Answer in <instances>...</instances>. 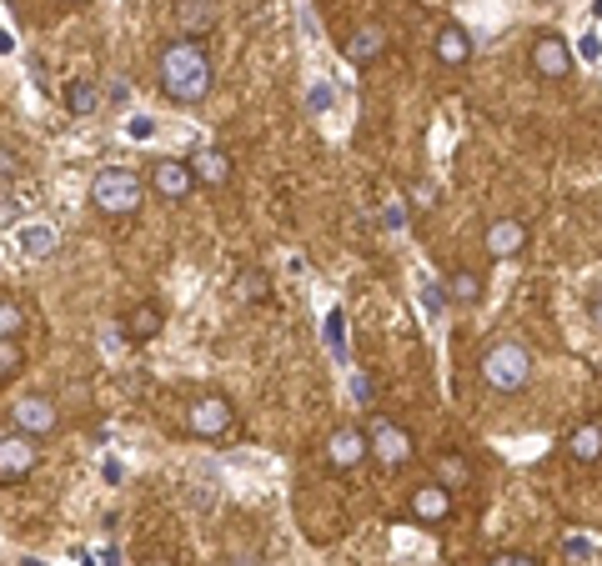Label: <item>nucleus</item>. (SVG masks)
Listing matches in <instances>:
<instances>
[{"mask_svg":"<svg viewBox=\"0 0 602 566\" xmlns=\"http://www.w3.org/2000/svg\"><path fill=\"white\" fill-rule=\"evenodd\" d=\"M156 76H161L166 101H176V106H196V101L211 96V61H206L201 41H191V36H181L161 51Z\"/></svg>","mask_w":602,"mask_h":566,"instance_id":"1","label":"nucleus"},{"mask_svg":"<svg viewBox=\"0 0 602 566\" xmlns=\"http://www.w3.org/2000/svg\"><path fill=\"white\" fill-rule=\"evenodd\" d=\"M477 366H482V381L492 391H522L532 381V351L522 341H487Z\"/></svg>","mask_w":602,"mask_h":566,"instance_id":"2","label":"nucleus"},{"mask_svg":"<svg viewBox=\"0 0 602 566\" xmlns=\"http://www.w3.org/2000/svg\"><path fill=\"white\" fill-rule=\"evenodd\" d=\"M141 196H146L141 176H131V171H121V166H111V171H101V176L91 181V206H96L101 216H131V211L141 206Z\"/></svg>","mask_w":602,"mask_h":566,"instance_id":"3","label":"nucleus"},{"mask_svg":"<svg viewBox=\"0 0 602 566\" xmlns=\"http://www.w3.org/2000/svg\"><path fill=\"white\" fill-rule=\"evenodd\" d=\"M362 431H367V456H377L382 466H407L412 461V436L392 416H372Z\"/></svg>","mask_w":602,"mask_h":566,"instance_id":"4","label":"nucleus"},{"mask_svg":"<svg viewBox=\"0 0 602 566\" xmlns=\"http://www.w3.org/2000/svg\"><path fill=\"white\" fill-rule=\"evenodd\" d=\"M236 426V411H231V401L226 396H201V401H191V411H186V431L191 436H226Z\"/></svg>","mask_w":602,"mask_h":566,"instance_id":"5","label":"nucleus"},{"mask_svg":"<svg viewBox=\"0 0 602 566\" xmlns=\"http://www.w3.org/2000/svg\"><path fill=\"white\" fill-rule=\"evenodd\" d=\"M532 71L542 76V81H567L572 76V51H567V41L557 36V31H542L537 41H532Z\"/></svg>","mask_w":602,"mask_h":566,"instance_id":"6","label":"nucleus"},{"mask_svg":"<svg viewBox=\"0 0 602 566\" xmlns=\"http://www.w3.org/2000/svg\"><path fill=\"white\" fill-rule=\"evenodd\" d=\"M11 426L16 431H26V436H51L56 426H61V411H56V401L51 396H21L16 406H11Z\"/></svg>","mask_w":602,"mask_h":566,"instance_id":"7","label":"nucleus"},{"mask_svg":"<svg viewBox=\"0 0 602 566\" xmlns=\"http://www.w3.org/2000/svg\"><path fill=\"white\" fill-rule=\"evenodd\" d=\"M151 186H156V196H161V201H186V196L196 191V171H191V161L166 156V161H156V166H151Z\"/></svg>","mask_w":602,"mask_h":566,"instance_id":"8","label":"nucleus"},{"mask_svg":"<svg viewBox=\"0 0 602 566\" xmlns=\"http://www.w3.org/2000/svg\"><path fill=\"white\" fill-rule=\"evenodd\" d=\"M36 461H41L36 436L16 431V436L0 441V481H21V476H31V471H36Z\"/></svg>","mask_w":602,"mask_h":566,"instance_id":"9","label":"nucleus"},{"mask_svg":"<svg viewBox=\"0 0 602 566\" xmlns=\"http://www.w3.org/2000/svg\"><path fill=\"white\" fill-rule=\"evenodd\" d=\"M482 246H487L492 261H512V256L527 251V226L512 221V216H502V221H492V226L482 231Z\"/></svg>","mask_w":602,"mask_h":566,"instance_id":"10","label":"nucleus"},{"mask_svg":"<svg viewBox=\"0 0 602 566\" xmlns=\"http://www.w3.org/2000/svg\"><path fill=\"white\" fill-rule=\"evenodd\" d=\"M327 461H332L337 471H352L357 461H367V431H362V426H337V431L327 436Z\"/></svg>","mask_w":602,"mask_h":566,"instance_id":"11","label":"nucleus"},{"mask_svg":"<svg viewBox=\"0 0 602 566\" xmlns=\"http://www.w3.org/2000/svg\"><path fill=\"white\" fill-rule=\"evenodd\" d=\"M407 506H412V516H417V521L437 526V521H447V516H452V491H447V486H437V481H427V486H417V491H412V501H407Z\"/></svg>","mask_w":602,"mask_h":566,"instance_id":"12","label":"nucleus"},{"mask_svg":"<svg viewBox=\"0 0 602 566\" xmlns=\"http://www.w3.org/2000/svg\"><path fill=\"white\" fill-rule=\"evenodd\" d=\"M437 61H442V66H467V61H472V31L457 26V21L442 26V31H437Z\"/></svg>","mask_w":602,"mask_h":566,"instance_id":"13","label":"nucleus"},{"mask_svg":"<svg viewBox=\"0 0 602 566\" xmlns=\"http://www.w3.org/2000/svg\"><path fill=\"white\" fill-rule=\"evenodd\" d=\"M382 51H387V36H382V26H362V31L347 41V61H352V66H372Z\"/></svg>","mask_w":602,"mask_h":566,"instance_id":"14","label":"nucleus"},{"mask_svg":"<svg viewBox=\"0 0 602 566\" xmlns=\"http://www.w3.org/2000/svg\"><path fill=\"white\" fill-rule=\"evenodd\" d=\"M16 251H21L26 261H46V256L56 251V231H51V226H21V231H16Z\"/></svg>","mask_w":602,"mask_h":566,"instance_id":"15","label":"nucleus"},{"mask_svg":"<svg viewBox=\"0 0 602 566\" xmlns=\"http://www.w3.org/2000/svg\"><path fill=\"white\" fill-rule=\"evenodd\" d=\"M121 326H126L131 341H151V336H161V311H156V306H131V311L121 316Z\"/></svg>","mask_w":602,"mask_h":566,"instance_id":"16","label":"nucleus"},{"mask_svg":"<svg viewBox=\"0 0 602 566\" xmlns=\"http://www.w3.org/2000/svg\"><path fill=\"white\" fill-rule=\"evenodd\" d=\"M567 451H572V461H597V456H602V421L577 426V431L567 436Z\"/></svg>","mask_w":602,"mask_h":566,"instance_id":"17","label":"nucleus"},{"mask_svg":"<svg viewBox=\"0 0 602 566\" xmlns=\"http://www.w3.org/2000/svg\"><path fill=\"white\" fill-rule=\"evenodd\" d=\"M191 171H196V181H211V186L231 181V161H226V151H196V156H191Z\"/></svg>","mask_w":602,"mask_h":566,"instance_id":"18","label":"nucleus"},{"mask_svg":"<svg viewBox=\"0 0 602 566\" xmlns=\"http://www.w3.org/2000/svg\"><path fill=\"white\" fill-rule=\"evenodd\" d=\"M447 296H452L457 306H477V301H482V276L467 271V266H457V271L447 276Z\"/></svg>","mask_w":602,"mask_h":566,"instance_id":"19","label":"nucleus"},{"mask_svg":"<svg viewBox=\"0 0 602 566\" xmlns=\"http://www.w3.org/2000/svg\"><path fill=\"white\" fill-rule=\"evenodd\" d=\"M216 26V6H211V0H186V6H181V31L196 41V36H206Z\"/></svg>","mask_w":602,"mask_h":566,"instance_id":"20","label":"nucleus"},{"mask_svg":"<svg viewBox=\"0 0 602 566\" xmlns=\"http://www.w3.org/2000/svg\"><path fill=\"white\" fill-rule=\"evenodd\" d=\"M66 106H71V116H96L101 111V91L91 81H71L66 86Z\"/></svg>","mask_w":602,"mask_h":566,"instance_id":"21","label":"nucleus"},{"mask_svg":"<svg viewBox=\"0 0 602 566\" xmlns=\"http://www.w3.org/2000/svg\"><path fill=\"white\" fill-rule=\"evenodd\" d=\"M467 481H472V466H467L457 451H442V456H437V486L452 491V486H467Z\"/></svg>","mask_w":602,"mask_h":566,"instance_id":"22","label":"nucleus"},{"mask_svg":"<svg viewBox=\"0 0 602 566\" xmlns=\"http://www.w3.org/2000/svg\"><path fill=\"white\" fill-rule=\"evenodd\" d=\"M236 296H241V301H251V306H256V301H266V296H271L266 271H241V276H236Z\"/></svg>","mask_w":602,"mask_h":566,"instance_id":"23","label":"nucleus"},{"mask_svg":"<svg viewBox=\"0 0 602 566\" xmlns=\"http://www.w3.org/2000/svg\"><path fill=\"white\" fill-rule=\"evenodd\" d=\"M21 326H26V311H21L16 301H0V341L21 336Z\"/></svg>","mask_w":602,"mask_h":566,"instance_id":"24","label":"nucleus"},{"mask_svg":"<svg viewBox=\"0 0 602 566\" xmlns=\"http://www.w3.org/2000/svg\"><path fill=\"white\" fill-rule=\"evenodd\" d=\"M21 366H26V356H21L16 336H11V341H0V381H11V376H16Z\"/></svg>","mask_w":602,"mask_h":566,"instance_id":"25","label":"nucleus"},{"mask_svg":"<svg viewBox=\"0 0 602 566\" xmlns=\"http://www.w3.org/2000/svg\"><path fill=\"white\" fill-rule=\"evenodd\" d=\"M327 341H332V351H347V316L342 311L327 316Z\"/></svg>","mask_w":602,"mask_h":566,"instance_id":"26","label":"nucleus"},{"mask_svg":"<svg viewBox=\"0 0 602 566\" xmlns=\"http://www.w3.org/2000/svg\"><path fill=\"white\" fill-rule=\"evenodd\" d=\"M126 136H131V141H151V136H156V121H151V116H136V121L126 126Z\"/></svg>","mask_w":602,"mask_h":566,"instance_id":"27","label":"nucleus"},{"mask_svg":"<svg viewBox=\"0 0 602 566\" xmlns=\"http://www.w3.org/2000/svg\"><path fill=\"white\" fill-rule=\"evenodd\" d=\"M487 566H537V561H532L527 551H502V556H492Z\"/></svg>","mask_w":602,"mask_h":566,"instance_id":"28","label":"nucleus"},{"mask_svg":"<svg viewBox=\"0 0 602 566\" xmlns=\"http://www.w3.org/2000/svg\"><path fill=\"white\" fill-rule=\"evenodd\" d=\"M587 316H592V321H597V326H602V286H597V291H592V296H587Z\"/></svg>","mask_w":602,"mask_h":566,"instance_id":"29","label":"nucleus"},{"mask_svg":"<svg viewBox=\"0 0 602 566\" xmlns=\"http://www.w3.org/2000/svg\"><path fill=\"white\" fill-rule=\"evenodd\" d=\"M16 51V41H11V31H0V56H11Z\"/></svg>","mask_w":602,"mask_h":566,"instance_id":"30","label":"nucleus"},{"mask_svg":"<svg viewBox=\"0 0 602 566\" xmlns=\"http://www.w3.org/2000/svg\"><path fill=\"white\" fill-rule=\"evenodd\" d=\"M226 566H256V561H251V556H231Z\"/></svg>","mask_w":602,"mask_h":566,"instance_id":"31","label":"nucleus"},{"mask_svg":"<svg viewBox=\"0 0 602 566\" xmlns=\"http://www.w3.org/2000/svg\"><path fill=\"white\" fill-rule=\"evenodd\" d=\"M21 566H46V561H36V556H26V561H21Z\"/></svg>","mask_w":602,"mask_h":566,"instance_id":"32","label":"nucleus"},{"mask_svg":"<svg viewBox=\"0 0 602 566\" xmlns=\"http://www.w3.org/2000/svg\"><path fill=\"white\" fill-rule=\"evenodd\" d=\"M66 6H81V0H66Z\"/></svg>","mask_w":602,"mask_h":566,"instance_id":"33","label":"nucleus"}]
</instances>
